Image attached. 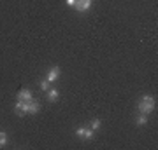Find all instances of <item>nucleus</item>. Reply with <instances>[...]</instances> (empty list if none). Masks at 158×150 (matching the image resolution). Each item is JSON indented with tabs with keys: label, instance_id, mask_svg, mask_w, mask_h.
Masks as SVG:
<instances>
[{
	"label": "nucleus",
	"instance_id": "nucleus-1",
	"mask_svg": "<svg viewBox=\"0 0 158 150\" xmlns=\"http://www.w3.org/2000/svg\"><path fill=\"white\" fill-rule=\"evenodd\" d=\"M155 105H156V101H155V98H153L151 94H144L141 98V101L137 103V110H139V113H151L153 110H155Z\"/></svg>",
	"mask_w": 158,
	"mask_h": 150
},
{
	"label": "nucleus",
	"instance_id": "nucleus-3",
	"mask_svg": "<svg viewBox=\"0 0 158 150\" xmlns=\"http://www.w3.org/2000/svg\"><path fill=\"white\" fill-rule=\"evenodd\" d=\"M93 129L91 128H77L76 129V134H77L81 140H93Z\"/></svg>",
	"mask_w": 158,
	"mask_h": 150
},
{
	"label": "nucleus",
	"instance_id": "nucleus-5",
	"mask_svg": "<svg viewBox=\"0 0 158 150\" xmlns=\"http://www.w3.org/2000/svg\"><path fill=\"white\" fill-rule=\"evenodd\" d=\"M58 79H60V68L58 67H51L49 70H48V77H46V80L49 84H53V82H56Z\"/></svg>",
	"mask_w": 158,
	"mask_h": 150
},
{
	"label": "nucleus",
	"instance_id": "nucleus-4",
	"mask_svg": "<svg viewBox=\"0 0 158 150\" xmlns=\"http://www.w3.org/2000/svg\"><path fill=\"white\" fill-rule=\"evenodd\" d=\"M91 4H93V0H76L74 9H76L77 12H86L91 7Z\"/></svg>",
	"mask_w": 158,
	"mask_h": 150
},
{
	"label": "nucleus",
	"instance_id": "nucleus-8",
	"mask_svg": "<svg viewBox=\"0 0 158 150\" xmlns=\"http://www.w3.org/2000/svg\"><path fill=\"white\" fill-rule=\"evenodd\" d=\"M58 98H60L58 89H49V91H48V101H49V103H55V101H58Z\"/></svg>",
	"mask_w": 158,
	"mask_h": 150
},
{
	"label": "nucleus",
	"instance_id": "nucleus-9",
	"mask_svg": "<svg viewBox=\"0 0 158 150\" xmlns=\"http://www.w3.org/2000/svg\"><path fill=\"white\" fill-rule=\"evenodd\" d=\"M135 124L137 126H146L148 124V115L146 113H139V115L135 117Z\"/></svg>",
	"mask_w": 158,
	"mask_h": 150
},
{
	"label": "nucleus",
	"instance_id": "nucleus-11",
	"mask_svg": "<svg viewBox=\"0 0 158 150\" xmlns=\"http://www.w3.org/2000/svg\"><path fill=\"white\" fill-rule=\"evenodd\" d=\"M6 145H7V133L0 131V147H6Z\"/></svg>",
	"mask_w": 158,
	"mask_h": 150
},
{
	"label": "nucleus",
	"instance_id": "nucleus-10",
	"mask_svg": "<svg viewBox=\"0 0 158 150\" xmlns=\"http://www.w3.org/2000/svg\"><path fill=\"white\" fill-rule=\"evenodd\" d=\"M100 126H102L100 119H95V121H91V124H90V128L93 129V131H98V129H100Z\"/></svg>",
	"mask_w": 158,
	"mask_h": 150
},
{
	"label": "nucleus",
	"instance_id": "nucleus-13",
	"mask_svg": "<svg viewBox=\"0 0 158 150\" xmlns=\"http://www.w3.org/2000/svg\"><path fill=\"white\" fill-rule=\"evenodd\" d=\"M65 4H67L69 7H74L76 6V0H65Z\"/></svg>",
	"mask_w": 158,
	"mask_h": 150
},
{
	"label": "nucleus",
	"instance_id": "nucleus-2",
	"mask_svg": "<svg viewBox=\"0 0 158 150\" xmlns=\"http://www.w3.org/2000/svg\"><path fill=\"white\" fill-rule=\"evenodd\" d=\"M14 112H16L18 117H23L25 113H28V101H21L18 100L16 105H14Z\"/></svg>",
	"mask_w": 158,
	"mask_h": 150
},
{
	"label": "nucleus",
	"instance_id": "nucleus-12",
	"mask_svg": "<svg viewBox=\"0 0 158 150\" xmlns=\"http://www.w3.org/2000/svg\"><path fill=\"white\" fill-rule=\"evenodd\" d=\"M40 91H49V82L48 80H42L40 82Z\"/></svg>",
	"mask_w": 158,
	"mask_h": 150
},
{
	"label": "nucleus",
	"instance_id": "nucleus-7",
	"mask_svg": "<svg viewBox=\"0 0 158 150\" xmlns=\"http://www.w3.org/2000/svg\"><path fill=\"white\" fill-rule=\"evenodd\" d=\"M39 110H40L39 101L30 100V101H28V113H30V115H35V113H39Z\"/></svg>",
	"mask_w": 158,
	"mask_h": 150
},
{
	"label": "nucleus",
	"instance_id": "nucleus-6",
	"mask_svg": "<svg viewBox=\"0 0 158 150\" xmlns=\"http://www.w3.org/2000/svg\"><path fill=\"white\" fill-rule=\"evenodd\" d=\"M16 98L18 100H21V101H30V100H34V94H32L30 89H21V91L18 93Z\"/></svg>",
	"mask_w": 158,
	"mask_h": 150
}]
</instances>
